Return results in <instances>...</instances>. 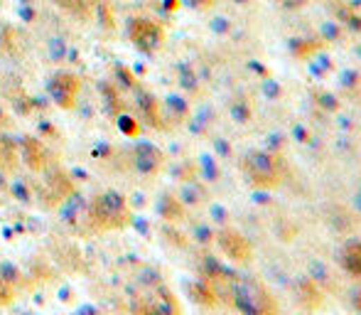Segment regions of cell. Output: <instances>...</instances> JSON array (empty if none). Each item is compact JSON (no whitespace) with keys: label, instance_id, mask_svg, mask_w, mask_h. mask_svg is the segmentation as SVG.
<instances>
[{"label":"cell","instance_id":"cell-1","mask_svg":"<svg viewBox=\"0 0 361 315\" xmlns=\"http://www.w3.org/2000/svg\"><path fill=\"white\" fill-rule=\"evenodd\" d=\"M231 303L243 315H278V303L268 293V288L256 278H236L234 281Z\"/></svg>","mask_w":361,"mask_h":315},{"label":"cell","instance_id":"cell-2","mask_svg":"<svg viewBox=\"0 0 361 315\" xmlns=\"http://www.w3.org/2000/svg\"><path fill=\"white\" fill-rule=\"evenodd\" d=\"M243 173L256 187H263V190H270V187L283 182V163L273 153L265 151L248 153L246 160H243Z\"/></svg>","mask_w":361,"mask_h":315},{"label":"cell","instance_id":"cell-3","mask_svg":"<svg viewBox=\"0 0 361 315\" xmlns=\"http://www.w3.org/2000/svg\"><path fill=\"white\" fill-rule=\"evenodd\" d=\"M91 219L101 229H118L128 224L130 210L128 202L118 192H103L91 202Z\"/></svg>","mask_w":361,"mask_h":315},{"label":"cell","instance_id":"cell-4","mask_svg":"<svg viewBox=\"0 0 361 315\" xmlns=\"http://www.w3.org/2000/svg\"><path fill=\"white\" fill-rule=\"evenodd\" d=\"M135 315H179V303L168 288L157 283L148 293L138 296L133 300Z\"/></svg>","mask_w":361,"mask_h":315},{"label":"cell","instance_id":"cell-5","mask_svg":"<svg viewBox=\"0 0 361 315\" xmlns=\"http://www.w3.org/2000/svg\"><path fill=\"white\" fill-rule=\"evenodd\" d=\"M47 92L57 106H62V109H74L81 92V79L76 74H71V71H57V74L49 79Z\"/></svg>","mask_w":361,"mask_h":315},{"label":"cell","instance_id":"cell-6","mask_svg":"<svg viewBox=\"0 0 361 315\" xmlns=\"http://www.w3.org/2000/svg\"><path fill=\"white\" fill-rule=\"evenodd\" d=\"M216 244L224 251V256H229V259L236 261V264H246V261L254 259V246H251V241H248L241 232H236V229H221V232L216 234Z\"/></svg>","mask_w":361,"mask_h":315},{"label":"cell","instance_id":"cell-7","mask_svg":"<svg viewBox=\"0 0 361 315\" xmlns=\"http://www.w3.org/2000/svg\"><path fill=\"white\" fill-rule=\"evenodd\" d=\"M128 35L135 47L143 49V52H155L162 44V28L157 22L146 20V17H138V20L130 22Z\"/></svg>","mask_w":361,"mask_h":315},{"label":"cell","instance_id":"cell-8","mask_svg":"<svg viewBox=\"0 0 361 315\" xmlns=\"http://www.w3.org/2000/svg\"><path fill=\"white\" fill-rule=\"evenodd\" d=\"M22 160L27 163V168L35 173H42L47 168V148L42 146V141H37L35 136L22 138Z\"/></svg>","mask_w":361,"mask_h":315},{"label":"cell","instance_id":"cell-9","mask_svg":"<svg viewBox=\"0 0 361 315\" xmlns=\"http://www.w3.org/2000/svg\"><path fill=\"white\" fill-rule=\"evenodd\" d=\"M133 163L141 173L152 175V173H157V168H160L162 153L157 151L155 146H150V143H141V146H135V151H133Z\"/></svg>","mask_w":361,"mask_h":315},{"label":"cell","instance_id":"cell-10","mask_svg":"<svg viewBox=\"0 0 361 315\" xmlns=\"http://www.w3.org/2000/svg\"><path fill=\"white\" fill-rule=\"evenodd\" d=\"M340 261H342V269H344L349 276L361 281V239L346 241L340 251Z\"/></svg>","mask_w":361,"mask_h":315},{"label":"cell","instance_id":"cell-11","mask_svg":"<svg viewBox=\"0 0 361 315\" xmlns=\"http://www.w3.org/2000/svg\"><path fill=\"white\" fill-rule=\"evenodd\" d=\"M17 163H20V153H17L15 141L0 133V170L3 173H15Z\"/></svg>","mask_w":361,"mask_h":315},{"label":"cell","instance_id":"cell-12","mask_svg":"<svg viewBox=\"0 0 361 315\" xmlns=\"http://www.w3.org/2000/svg\"><path fill=\"white\" fill-rule=\"evenodd\" d=\"M138 106H141V114L146 116L148 124L155 126V128H160V126H162V119H160V103L155 101V96H150V94L141 92V96H138Z\"/></svg>","mask_w":361,"mask_h":315},{"label":"cell","instance_id":"cell-13","mask_svg":"<svg viewBox=\"0 0 361 315\" xmlns=\"http://www.w3.org/2000/svg\"><path fill=\"white\" fill-rule=\"evenodd\" d=\"M54 3H57L62 10L69 12V15L81 17V20L91 17L94 8H96V3H94V0H54Z\"/></svg>","mask_w":361,"mask_h":315},{"label":"cell","instance_id":"cell-14","mask_svg":"<svg viewBox=\"0 0 361 315\" xmlns=\"http://www.w3.org/2000/svg\"><path fill=\"white\" fill-rule=\"evenodd\" d=\"M189 293H192V298L197 300V303L206 305V308L219 303V298H216V293L211 291V286L206 281H194L192 286H189Z\"/></svg>","mask_w":361,"mask_h":315},{"label":"cell","instance_id":"cell-15","mask_svg":"<svg viewBox=\"0 0 361 315\" xmlns=\"http://www.w3.org/2000/svg\"><path fill=\"white\" fill-rule=\"evenodd\" d=\"M157 210L165 219H182V205L175 197H162Z\"/></svg>","mask_w":361,"mask_h":315},{"label":"cell","instance_id":"cell-16","mask_svg":"<svg viewBox=\"0 0 361 315\" xmlns=\"http://www.w3.org/2000/svg\"><path fill=\"white\" fill-rule=\"evenodd\" d=\"M118 128L123 130L125 136H130V138H133L135 133L141 130V128H138V121L130 119V116H118Z\"/></svg>","mask_w":361,"mask_h":315},{"label":"cell","instance_id":"cell-17","mask_svg":"<svg viewBox=\"0 0 361 315\" xmlns=\"http://www.w3.org/2000/svg\"><path fill=\"white\" fill-rule=\"evenodd\" d=\"M10 300H12V291L8 288L6 278L0 276V305H8Z\"/></svg>","mask_w":361,"mask_h":315},{"label":"cell","instance_id":"cell-18","mask_svg":"<svg viewBox=\"0 0 361 315\" xmlns=\"http://www.w3.org/2000/svg\"><path fill=\"white\" fill-rule=\"evenodd\" d=\"M64 52H67L64 40H62V37H54V40H52V55H54V60H62V57H64Z\"/></svg>","mask_w":361,"mask_h":315},{"label":"cell","instance_id":"cell-19","mask_svg":"<svg viewBox=\"0 0 361 315\" xmlns=\"http://www.w3.org/2000/svg\"><path fill=\"white\" fill-rule=\"evenodd\" d=\"M8 124H10V121H8V116L3 114V109H0V128H6Z\"/></svg>","mask_w":361,"mask_h":315},{"label":"cell","instance_id":"cell-20","mask_svg":"<svg viewBox=\"0 0 361 315\" xmlns=\"http://www.w3.org/2000/svg\"><path fill=\"white\" fill-rule=\"evenodd\" d=\"M76 315H101V313H96V310H91V308H84V310H79Z\"/></svg>","mask_w":361,"mask_h":315}]
</instances>
